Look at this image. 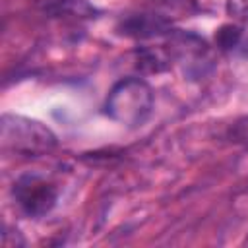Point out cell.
Segmentation results:
<instances>
[{
	"mask_svg": "<svg viewBox=\"0 0 248 248\" xmlns=\"http://www.w3.org/2000/svg\"><path fill=\"white\" fill-rule=\"evenodd\" d=\"M153 103V89L145 79L124 78L110 87L105 99V114L126 128H140L151 116Z\"/></svg>",
	"mask_w": 248,
	"mask_h": 248,
	"instance_id": "1",
	"label": "cell"
},
{
	"mask_svg": "<svg viewBox=\"0 0 248 248\" xmlns=\"http://www.w3.org/2000/svg\"><path fill=\"white\" fill-rule=\"evenodd\" d=\"M56 143L58 141L52 130L41 124L39 120L19 114L2 116V147L6 151L37 157L50 153L56 147Z\"/></svg>",
	"mask_w": 248,
	"mask_h": 248,
	"instance_id": "2",
	"label": "cell"
},
{
	"mask_svg": "<svg viewBox=\"0 0 248 248\" xmlns=\"http://www.w3.org/2000/svg\"><path fill=\"white\" fill-rule=\"evenodd\" d=\"M12 196L17 207L31 219L45 217L58 202L56 186L39 174H21L12 186Z\"/></svg>",
	"mask_w": 248,
	"mask_h": 248,
	"instance_id": "3",
	"label": "cell"
},
{
	"mask_svg": "<svg viewBox=\"0 0 248 248\" xmlns=\"http://www.w3.org/2000/svg\"><path fill=\"white\" fill-rule=\"evenodd\" d=\"M118 31L126 37H153V35H163L170 31V19H167L163 14H153V12H143L136 16H128L126 19L120 21Z\"/></svg>",
	"mask_w": 248,
	"mask_h": 248,
	"instance_id": "4",
	"label": "cell"
},
{
	"mask_svg": "<svg viewBox=\"0 0 248 248\" xmlns=\"http://www.w3.org/2000/svg\"><path fill=\"white\" fill-rule=\"evenodd\" d=\"M138 68L143 72H163L169 68V58L161 50L141 48L138 50Z\"/></svg>",
	"mask_w": 248,
	"mask_h": 248,
	"instance_id": "5",
	"label": "cell"
},
{
	"mask_svg": "<svg viewBox=\"0 0 248 248\" xmlns=\"http://www.w3.org/2000/svg\"><path fill=\"white\" fill-rule=\"evenodd\" d=\"M240 37H242V29L238 25H234V23H227V25L219 27V31L215 33V41L223 50L234 48L238 45Z\"/></svg>",
	"mask_w": 248,
	"mask_h": 248,
	"instance_id": "6",
	"label": "cell"
},
{
	"mask_svg": "<svg viewBox=\"0 0 248 248\" xmlns=\"http://www.w3.org/2000/svg\"><path fill=\"white\" fill-rule=\"evenodd\" d=\"M231 136H232L234 141L248 143V118L242 120V122H236V126L231 130Z\"/></svg>",
	"mask_w": 248,
	"mask_h": 248,
	"instance_id": "7",
	"label": "cell"
},
{
	"mask_svg": "<svg viewBox=\"0 0 248 248\" xmlns=\"http://www.w3.org/2000/svg\"><path fill=\"white\" fill-rule=\"evenodd\" d=\"M246 244H248V238H246Z\"/></svg>",
	"mask_w": 248,
	"mask_h": 248,
	"instance_id": "8",
	"label": "cell"
}]
</instances>
